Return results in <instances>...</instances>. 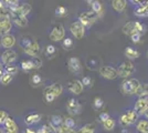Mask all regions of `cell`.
<instances>
[{"label":"cell","mask_w":148,"mask_h":133,"mask_svg":"<svg viewBox=\"0 0 148 133\" xmlns=\"http://www.w3.org/2000/svg\"><path fill=\"white\" fill-rule=\"evenodd\" d=\"M19 45L22 48V50L27 56L31 58H37L40 56V45L37 42V40L31 36H23L19 40Z\"/></svg>","instance_id":"6da1fadb"},{"label":"cell","mask_w":148,"mask_h":133,"mask_svg":"<svg viewBox=\"0 0 148 133\" xmlns=\"http://www.w3.org/2000/svg\"><path fill=\"white\" fill-rule=\"evenodd\" d=\"M12 28V20L10 17V10L8 8L0 9V36L8 34Z\"/></svg>","instance_id":"7a4b0ae2"},{"label":"cell","mask_w":148,"mask_h":133,"mask_svg":"<svg viewBox=\"0 0 148 133\" xmlns=\"http://www.w3.org/2000/svg\"><path fill=\"white\" fill-rule=\"evenodd\" d=\"M63 91V88L60 83H52L47 87L43 91V99L47 103H52L58 96H60Z\"/></svg>","instance_id":"3957f363"},{"label":"cell","mask_w":148,"mask_h":133,"mask_svg":"<svg viewBox=\"0 0 148 133\" xmlns=\"http://www.w3.org/2000/svg\"><path fill=\"white\" fill-rule=\"evenodd\" d=\"M138 114L135 110H126L119 116V124L123 127H127L130 125L135 124L138 120Z\"/></svg>","instance_id":"277c9868"},{"label":"cell","mask_w":148,"mask_h":133,"mask_svg":"<svg viewBox=\"0 0 148 133\" xmlns=\"http://www.w3.org/2000/svg\"><path fill=\"white\" fill-rule=\"evenodd\" d=\"M140 85V82L138 79L136 78H130V79H126L123 83H122V91L124 94L126 95H133L136 94L137 90Z\"/></svg>","instance_id":"5b68a950"},{"label":"cell","mask_w":148,"mask_h":133,"mask_svg":"<svg viewBox=\"0 0 148 133\" xmlns=\"http://www.w3.org/2000/svg\"><path fill=\"white\" fill-rule=\"evenodd\" d=\"M146 30H147V28L139 21H130L124 25L123 29H122L124 34H127V36H130L135 32H139V33L144 34Z\"/></svg>","instance_id":"8992f818"},{"label":"cell","mask_w":148,"mask_h":133,"mask_svg":"<svg viewBox=\"0 0 148 133\" xmlns=\"http://www.w3.org/2000/svg\"><path fill=\"white\" fill-rule=\"evenodd\" d=\"M99 14H97L96 12H94L92 9H91V10H88V11H83V12H81L80 14H79V20H80L81 22L85 25L86 28H90V27H92V25L96 22V20L99 19Z\"/></svg>","instance_id":"52a82bcc"},{"label":"cell","mask_w":148,"mask_h":133,"mask_svg":"<svg viewBox=\"0 0 148 133\" xmlns=\"http://www.w3.org/2000/svg\"><path fill=\"white\" fill-rule=\"evenodd\" d=\"M19 67L23 70L25 72H29L31 70L40 69V68L42 67V60L39 57L31 58V59H25V60H22V61L20 62V65H19Z\"/></svg>","instance_id":"ba28073f"},{"label":"cell","mask_w":148,"mask_h":133,"mask_svg":"<svg viewBox=\"0 0 148 133\" xmlns=\"http://www.w3.org/2000/svg\"><path fill=\"white\" fill-rule=\"evenodd\" d=\"M135 65L130 60H126L123 61L122 63L118 65L117 68V73L119 78H128L132 74H134L135 72Z\"/></svg>","instance_id":"9c48e42d"},{"label":"cell","mask_w":148,"mask_h":133,"mask_svg":"<svg viewBox=\"0 0 148 133\" xmlns=\"http://www.w3.org/2000/svg\"><path fill=\"white\" fill-rule=\"evenodd\" d=\"M85 30H86V27L83 25L79 19L73 21V22L70 25V32H71V34H72L75 39H77V40L84 38V36H85Z\"/></svg>","instance_id":"30bf717a"},{"label":"cell","mask_w":148,"mask_h":133,"mask_svg":"<svg viewBox=\"0 0 148 133\" xmlns=\"http://www.w3.org/2000/svg\"><path fill=\"white\" fill-rule=\"evenodd\" d=\"M10 10V17L12 20V23L19 28H25L28 25V18L27 16L19 12L16 9H9Z\"/></svg>","instance_id":"8fae6325"},{"label":"cell","mask_w":148,"mask_h":133,"mask_svg":"<svg viewBox=\"0 0 148 133\" xmlns=\"http://www.w3.org/2000/svg\"><path fill=\"white\" fill-rule=\"evenodd\" d=\"M49 38L53 42H59L65 38V29L62 25H54L49 33Z\"/></svg>","instance_id":"7c38bea8"},{"label":"cell","mask_w":148,"mask_h":133,"mask_svg":"<svg viewBox=\"0 0 148 133\" xmlns=\"http://www.w3.org/2000/svg\"><path fill=\"white\" fill-rule=\"evenodd\" d=\"M66 111L70 115H79L82 112V104L75 98H70L66 101Z\"/></svg>","instance_id":"4fadbf2b"},{"label":"cell","mask_w":148,"mask_h":133,"mask_svg":"<svg viewBox=\"0 0 148 133\" xmlns=\"http://www.w3.org/2000/svg\"><path fill=\"white\" fill-rule=\"evenodd\" d=\"M99 72L102 78L107 79V80H114V79H116L118 76L117 69H115L113 67H110V65H102V67H99Z\"/></svg>","instance_id":"5bb4252c"},{"label":"cell","mask_w":148,"mask_h":133,"mask_svg":"<svg viewBox=\"0 0 148 133\" xmlns=\"http://www.w3.org/2000/svg\"><path fill=\"white\" fill-rule=\"evenodd\" d=\"M17 58H18V54L16 51L12 49H7L6 51H3L1 53L0 60L5 65H8V64H12L17 60Z\"/></svg>","instance_id":"9a60e30c"},{"label":"cell","mask_w":148,"mask_h":133,"mask_svg":"<svg viewBox=\"0 0 148 133\" xmlns=\"http://www.w3.org/2000/svg\"><path fill=\"white\" fill-rule=\"evenodd\" d=\"M68 89L72 94L79 95L83 92L84 85H83V83H82L81 80L74 79V80H70L68 82Z\"/></svg>","instance_id":"2e32d148"},{"label":"cell","mask_w":148,"mask_h":133,"mask_svg":"<svg viewBox=\"0 0 148 133\" xmlns=\"http://www.w3.org/2000/svg\"><path fill=\"white\" fill-rule=\"evenodd\" d=\"M68 68L73 74H80L82 72V63L80 59L76 57H71L68 60Z\"/></svg>","instance_id":"e0dca14e"},{"label":"cell","mask_w":148,"mask_h":133,"mask_svg":"<svg viewBox=\"0 0 148 133\" xmlns=\"http://www.w3.org/2000/svg\"><path fill=\"white\" fill-rule=\"evenodd\" d=\"M148 109V98H139L136 101L135 105H134V110H135L138 115H144L145 112L147 111Z\"/></svg>","instance_id":"ac0fdd59"},{"label":"cell","mask_w":148,"mask_h":133,"mask_svg":"<svg viewBox=\"0 0 148 133\" xmlns=\"http://www.w3.org/2000/svg\"><path fill=\"white\" fill-rule=\"evenodd\" d=\"M0 40H1L2 48H5V49H11L13 45L16 44V38H14V36L10 34V33L2 36L0 38Z\"/></svg>","instance_id":"d6986e66"},{"label":"cell","mask_w":148,"mask_h":133,"mask_svg":"<svg viewBox=\"0 0 148 133\" xmlns=\"http://www.w3.org/2000/svg\"><path fill=\"white\" fill-rule=\"evenodd\" d=\"M49 124L53 127V129H56V131H58V130H59V129L64 124V118H63L62 115H59V114L51 115Z\"/></svg>","instance_id":"ffe728a7"},{"label":"cell","mask_w":148,"mask_h":133,"mask_svg":"<svg viewBox=\"0 0 148 133\" xmlns=\"http://www.w3.org/2000/svg\"><path fill=\"white\" fill-rule=\"evenodd\" d=\"M3 125H5V131H6V133H18L19 127L17 125V123H16V121L13 120L12 118L8 116V119L6 120Z\"/></svg>","instance_id":"44dd1931"},{"label":"cell","mask_w":148,"mask_h":133,"mask_svg":"<svg viewBox=\"0 0 148 133\" xmlns=\"http://www.w3.org/2000/svg\"><path fill=\"white\" fill-rule=\"evenodd\" d=\"M112 7L116 12H123L127 7V0H112Z\"/></svg>","instance_id":"7402d4cb"},{"label":"cell","mask_w":148,"mask_h":133,"mask_svg":"<svg viewBox=\"0 0 148 133\" xmlns=\"http://www.w3.org/2000/svg\"><path fill=\"white\" fill-rule=\"evenodd\" d=\"M41 118H42L41 114L31 113L25 118V122L27 125H32V124H36V123H38V122H40V121H41Z\"/></svg>","instance_id":"603a6c76"},{"label":"cell","mask_w":148,"mask_h":133,"mask_svg":"<svg viewBox=\"0 0 148 133\" xmlns=\"http://www.w3.org/2000/svg\"><path fill=\"white\" fill-rule=\"evenodd\" d=\"M11 9H16V10H18L19 12H21L22 14H25V16H28L31 12V6L28 2L19 3L18 6H16L14 8H11Z\"/></svg>","instance_id":"cb8c5ba5"},{"label":"cell","mask_w":148,"mask_h":133,"mask_svg":"<svg viewBox=\"0 0 148 133\" xmlns=\"http://www.w3.org/2000/svg\"><path fill=\"white\" fill-rule=\"evenodd\" d=\"M135 16L139 18H146L148 17V6L146 5H139L135 9Z\"/></svg>","instance_id":"d4e9b609"},{"label":"cell","mask_w":148,"mask_h":133,"mask_svg":"<svg viewBox=\"0 0 148 133\" xmlns=\"http://www.w3.org/2000/svg\"><path fill=\"white\" fill-rule=\"evenodd\" d=\"M136 132L148 133V120H139L136 123Z\"/></svg>","instance_id":"484cf974"},{"label":"cell","mask_w":148,"mask_h":133,"mask_svg":"<svg viewBox=\"0 0 148 133\" xmlns=\"http://www.w3.org/2000/svg\"><path fill=\"white\" fill-rule=\"evenodd\" d=\"M125 57L128 58V60H135L137 58L139 57V52L134 49V48H132V47H127L126 49H125Z\"/></svg>","instance_id":"4316f807"},{"label":"cell","mask_w":148,"mask_h":133,"mask_svg":"<svg viewBox=\"0 0 148 133\" xmlns=\"http://www.w3.org/2000/svg\"><path fill=\"white\" fill-rule=\"evenodd\" d=\"M102 125H103V127H104L105 131H113L114 129H115V125H116V122H115V120L113 119V118H108L107 120H105L102 122Z\"/></svg>","instance_id":"83f0119b"},{"label":"cell","mask_w":148,"mask_h":133,"mask_svg":"<svg viewBox=\"0 0 148 133\" xmlns=\"http://www.w3.org/2000/svg\"><path fill=\"white\" fill-rule=\"evenodd\" d=\"M44 54H45V57L48 58V59H52V58L56 57V45H53V44H48V45L45 47V49H44Z\"/></svg>","instance_id":"f1b7e54d"},{"label":"cell","mask_w":148,"mask_h":133,"mask_svg":"<svg viewBox=\"0 0 148 133\" xmlns=\"http://www.w3.org/2000/svg\"><path fill=\"white\" fill-rule=\"evenodd\" d=\"M136 95L138 98H145L148 96V83H140L139 88L136 92Z\"/></svg>","instance_id":"f546056e"},{"label":"cell","mask_w":148,"mask_h":133,"mask_svg":"<svg viewBox=\"0 0 148 133\" xmlns=\"http://www.w3.org/2000/svg\"><path fill=\"white\" fill-rule=\"evenodd\" d=\"M54 13H56V17H59V18H64V17L68 16V8L65 6L56 7V10H54Z\"/></svg>","instance_id":"4dcf8cb0"},{"label":"cell","mask_w":148,"mask_h":133,"mask_svg":"<svg viewBox=\"0 0 148 133\" xmlns=\"http://www.w3.org/2000/svg\"><path fill=\"white\" fill-rule=\"evenodd\" d=\"M30 83H31V85L34 87V88H37V87H39V85H41V83H42V76H40L39 73H34L33 76H31Z\"/></svg>","instance_id":"1f68e13d"},{"label":"cell","mask_w":148,"mask_h":133,"mask_svg":"<svg viewBox=\"0 0 148 133\" xmlns=\"http://www.w3.org/2000/svg\"><path fill=\"white\" fill-rule=\"evenodd\" d=\"M91 9H92L94 12H96L97 14L101 16V13L103 11V7H102V3L99 0H94L91 5Z\"/></svg>","instance_id":"d6a6232c"},{"label":"cell","mask_w":148,"mask_h":133,"mask_svg":"<svg viewBox=\"0 0 148 133\" xmlns=\"http://www.w3.org/2000/svg\"><path fill=\"white\" fill-rule=\"evenodd\" d=\"M95 132V125L92 123H87L81 127L77 133H94Z\"/></svg>","instance_id":"836d02e7"},{"label":"cell","mask_w":148,"mask_h":133,"mask_svg":"<svg viewBox=\"0 0 148 133\" xmlns=\"http://www.w3.org/2000/svg\"><path fill=\"white\" fill-rule=\"evenodd\" d=\"M38 132L39 133H56L58 131H56V129H53L50 124H45V125H42V127H40V129L38 130Z\"/></svg>","instance_id":"e575fe53"},{"label":"cell","mask_w":148,"mask_h":133,"mask_svg":"<svg viewBox=\"0 0 148 133\" xmlns=\"http://www.w3.org/2000/svg\"><path fill=\"white\" fill-rule=\"evenodd\" d=\"M73 40L71 38H64L62 40V47L65 49V50H71L73 48Z\"/></svg>","instance_id":"d590c367"},{"label":"cell","mask_w":148,"mask_h":133,"mask_svg":"<svg viewBox=\"0 0 148 133\" xmlns=\"http://www.w3.org/2000/svg\"><path fill=\"white\" fill-rule=\"evenodd\" d=\"M86 65L90 70H96L97 67H99V61H97L95 58H91V59L87 60Z\"/></svg>","instance_id":"8d00e7d4"},{"label":"cell","mask_w":148,"mask_h":133,"mask_svg":"<svg viewBox=\"0 0 148 133\" xmlns=\"http://www.w3.org/2000/svg\"><path fill=\"white\" fill-rule=\"evenodd\" d=\"M103 105H104V101H103V99H102V98L96 96V98L93 100V108L95 109V110H99V109H102L103 108Z\"/></svg>","instance_id":"74e56055"},{"label":"cell","mask_w":148,"mask_h":133,"mask_svg":"<svg viewBox=\"0 0 148 133\" xmlns=\"http://www.w3.org/2000/svg\"><path fill=\"white\" fill-rule=\"evenodd\" d=\"M6 72H8L9 74H11V76H16L17 74V72H18V67L17 65H14V64H8L6 65Z\"/></svg>","instance_id":"f35d334b"},{"label":"cell","mask_w":148,"mask_h":133,"mask_svg":"<svg viewBox=\"0 0 148 133\" xmlns=\"http://www.w3.org/2000/svg\"><path fill=\"white\" fill-rule=\"evenodd\" d=\"M12 79H13V76H11V74H9L8 72H6V73H5V76H2V79H1L0 83H1V84H3V85H8L9 83L12 81Z\"/></svg>","instance_id":"ab89813d"},{"label":"cell","mask_w":148,"mask_h":133,"mask_svg":"<svg viewBox=\"0 0 148 133\" xmlns=\"http://www.w3.org/2000/svg\"><path fill=\"white\" fill-rule=\"evenodd\" d=\"M81 81L83 83L84 88H91L93 85V83H94V81H93V79L91 76H84V78H82Z\"/></svg>","instance_id":"60d3db41"},{"label":"cell","mask_w":148,"mask_h":133,"mask_svg":"<svg viewBox=\"0 0 148 133\" xmlns=\"http://www.w3.org/2000/svg\"><path fill=\"white\" fill-rule=\"evenodd\" d=\"M64 124L69 127H72V129H74L75 125H76L75 120L72 118V115H71V116H68V118H64Z\"/></svg>","instance_id":"b9f144b4"},{"label":"cell","mask_w":148,"mask_h":133,"mask_svg":"<svg viewBox=\"0 0 148 133\" xmlns=\"http://www.w3.org/2000/svg\"><path fill=\"white\" fill-rule=\"evenodd\" d=\"M58 133H77L74 129H72V127H66L65 124H63L59 130H58Z\"/></svg>","instance_id":"7bdbcfd3"},{"label":"cell","mask_w":148,"mask_h":133,"mask_svg":"<svg viewBox=\"0 0 148 133\" xmlns=\"http://www.w3.org/2000/svg\"><path fill=\"white\" fill-rule=\"evenodd\" d=\"M142 33H139V32H135V33H133V34H130V40L134 42V43H139L140 42V39H142Z\"/></svg>","instance_id":"ee69618b"},{"label":"cell","mask_w":148,"mask_h":133,"mask_svg":"<svg viewBox=\"0 0 148 133\" xmlns=\"http://www.w3.org/2000/svg\"><path fill=\"white\" fill-rule=\"evenodd\" d=\"M3 1L6 3L7 8L8 9H11V8H14L16 6H18L20 0H3Z\"/></svg>","instance_id":"f6af8a7d"},{"label":"cell","mask_w":148,"mask_h":133,"mask_svg":"<svg viewBox=\"0 0 148 133\" xmlns=\"http://www.w3.org/2000/svg\"><path fill=\"white\" fill-rule=\"evenodd\" d=\"M8 113H7L6 111H2V110H0V125L1 124H5V122L6 120L8 119Z\"/></svg>","instance_id":"bcb514c9"},{"label":"cell","mask_w":148,"mask_h":133,"mask_svg":"<svg viewBox=\"0 0 148 133\" xmlns=\"http://www.w3.org/2000/svg\"><path fill=\"white\" fill-rule=\"evenodd\" d=\"M108 118H110V114L107 113V112H102V113L99 114V121H101V122L107 120Z\"/></svg>","instance_id":"7dc6e473"},{"label":"cell","mask_w":148,"mask_h":133,"mask_svg":"<svg viewBox=\"0 0 148 133\" xmlns=\"http://www.w3.org/2000/svg\"><path fill=\"white\" fill-rule=\"evenodd\" d=\"M5 73H6V69H3V67H2V68H0V81H1L2 76H5Z\"/></svg>","instance_id":"c3c4849f"},{"label":"cell","mask_w":148,"mask_h":133,"mask_svg":"<svg viewBox=\"0 0 148 133\" xmlns=\"http://www.w3.org/2000/svg\"><path fill=\"white\" fill-rule=\"evenodd\" d=\"M3 8H7L6 3L3 0H0V9H3Z\"/></svg>","instance_id":"681fc988"},{"label":"cell","mask_w":148,"mask_h":133,"mask_svg":"<svg viewBox=\"0 0 148 133\" xmlns=\"http://www.w3.org/2000/svg\"><path fill=\"white\" fill-rule=\"evenodd\" d=\"M25 133H39V132H38V131H34V130H32V129H27Z\"/></svg>","instance_id":"f907efd6"},{"label":"cell","mask_w":148,"mask_h":133,"mask_svg":"<svg viewBox=\"0 0 148 133\" xmlns=\"http://www.w3.org/2000/svg\"><path fill=\"white\" fill-rule=\"evenodd\" d=\"M93 1H94V0H85V2H86L87 5H90V6L92 5V2H93Z\"/></svg>","instance_id":"816d5d0a"},{"label":"cell","mask_w":148,"mask_h":133,"mask_svg":"<svg viewBox=\"0 0 148 133\" xmlns=\"http://www.w3.org/2000/svg\"><path fill=\"white\" fill-rule=\"evenodd\" d=\"M121 133H130V132H128V130H126V129H123Z\"/></svg>","instance_id":"f5cc1de1"},{"label":"cell","mask_w":148,"mask_h":133,"mask_svg":"<svg viewBox=\"0 0 148 133\" xmlns=\"http://www.w3.org/2000/svg\"><path fill=\"white\" fill-rule=\"evenodd\" d=\"M144 115H145V116H146V119H147V120H148V109H147V111H146V112H145V114H144Z\"/></svg>","instance_id":"db71d44e"},{"label":"cell","mask_w":148,"mask_h":133,"mask_svg":"<svg viewBox=\"0 0 148 133\" xmlns=\"http://www.w3.org/2000/svg\"><path fill=\"white\" fill-rule=\"evenodd\" d=\"M2 64L3 63H2V62H1V60H0V68H2Z\"/></svg>","instance_id":"11a10c76"},{"label":"cell","mask_w":148,"mask_h":133,"mask_svg":"<svg viewBox=\"0 0 148 133\" xmlns=\"http://www.w3.org/2000/svg\"><path fill=\"white\" fill-rule=\"evenodd\" d=\"M0 133H3V131H2V130H1V129H0Z\"/></svg>","instance_id":"9f6ffc18"},{"label":"cell","mask_w":148,"mask_h":133,"mask_svg":"<svg viewBox=\"0 0 148 133\" xmlns=\"http://www.w3.org/2000/svg\"><path fill=\"white\" fill-rule=\"evenodd\" d=\"M0 45H1V40H0Z\"/></svg>","instance_id":"6f0895ef"},{"label":"cell","mask_w":148,"mask_h":133,"mask_svg":"<svg viewBox=\"0 0 148 133\" xmlns=\"http://www.w3.org/2000/svg\"><path fill=\"white\" fill-rule=\"evenodd\" d=\"M147 57H148V51H147Z\"/></svg>","instance_id":"680465c9"}]
</instances>
